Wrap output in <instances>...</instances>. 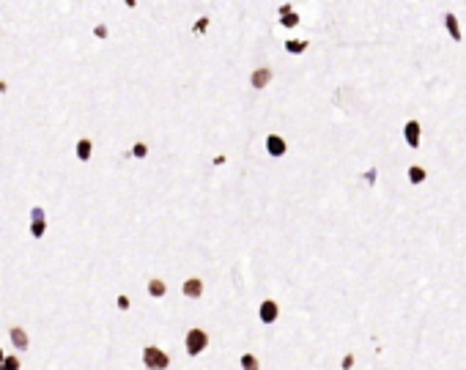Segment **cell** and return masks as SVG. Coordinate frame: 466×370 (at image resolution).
I'll return each mask as SVG.
<instances>
[{
  "instance_id": "obj_22",
  "label": "cell",
  "mask_w": 466,
  "mask_h": 370,
  "mask_svg": "<svg viewBox=\"0 0 466 370\" xmlns=\"http://www.w3.org/2000/svg\"><path fill=\"white\" fill-rule=\"evenodd\" d=\"M354 368V354H346L343 356V370H351Z\"/></svg>"
},
{
  "instance_id": "obj_14",
  "label": "cell",
  "mask_w": 466,
  "mask_h": 370,
  "mask_svg": "<svg viewBox=\"0 0 466 370\" xmlns=\"http://www.w3.org/2000/svg\"><path fill=\"white\" fill-rule=\"evenodd\" d=\"M239 365H242V370H261V362H258L255 354H242Z\"/></svg>"
},
{
  "instance_id": "obj_18",
  "label": "cell",
  "mask_w": 466,
  "mask_h": 370,
  "mask_svg": "<svg viewBox=\"0 0 466 370\" xmlns=\"http://www.w3.org/2000/svg\"><path fill=\"white\" fill-rule=\"evenodd\" d=\"M115 307H118L121 313H126V310L132 307V299H129L126 293H118V296H115Z\"/></svg>"
},
{
  "instance_id": "obj_23",
  "label": "cell",
  "mask_w": 466,
  "mask_h": 370,
  "mask_svg": "<svg viewBox=\"0 0 466 370\" xmlns=\"http://www.w3.org/2000/svg\"><path fill=\"white\" fill-rule=\"evenodd\" d=\"M93 33H96L99 39H107V28H105V25H96V28H93Z\"/></svg>"
},
{
  "instance_id": "obj_9",
  "label": "cell",
  "mask_w": 466,
  "mask_h": 370,
  "mask_svg": "<svg viewBox=\"0 0 466 370\" xmlns=\"http://www.w3.org/2000/svg\"><path fill=\"white\" fill-rule=\"evenodd\" d=\"M90 154H93V140H90V137H80V140H77V146H74V156L80 162H88Z\"/></svg>"
},
{
  "instance_id": "obj_27",
  "label": "cell",
  "mask_w": 466,
  "mask_h": 370,
  "mask_svg": "<svg viewBox=\"0 0 466 370\" xmlns=\"http://www.w3.org/2000/svg\"><path fill=\"white\" fill-rule=\"evenodd\" d=\"M3 359H6V351H3V346H0V370H3Z\"/></svg>"
},
{
  "instance_id": "obj_17",
  "label": "cell",
  "mask_w": 466,
  "mask_h": 370,
  "mask_svg": "<svg viewBox=\"0 0 466 370\" xmlns=\"http://www.w3.org/2000/svg\"><path fill=\"white\" fill-rule=\"evenodd\" d=\"M129 154H132L134 159H146V156H148V146H146V143H134Z\"/></svg>"
},
{
  "instance_id": "obj_25",
  "label": "cell",
  "mask_w": 466,
  "mask_h": 370,
  "mask_svg": "<svg viewBox=\"0 0 466 370\" xmlns=\"http://www.w3.org/2000/svg\"><path fill=\"white\" fill-rule=\"evenodd\" d=\"M291 11H293V8H291V6H288V3H283V6H280V17H286V14H291Z\"/></svg>"
},
{
  "instance_id": "obj_11",
  "label": "cell",
  "mask_w": 466,
  "mask_h": 370,
  "mask_svg": "<svg viewBox=\"0 0 466 370\" xmlns=\"http://www.w3.org/2000/svg\"><path fill=\"white\" fill-rule=\"evenodd\" d=\"M165 293H167L165 280H159V277H151V280H148V296H151V299H162Z\"/></svg>"
},
{
  "instance_id": "obj_8",
  "label": "cell",
  "mask_w": 466,
  "mask_h": 370,
  "mask_svg": "<svg viewBox=\"0 0 466 370\" xmlns=\"http://www.w3.org/2000/svg\"><path fill=\"white\" fill-rule=\"evenodd\" d=\"M269 83H271V69H266V66H261V69H255L250 74V85H252V88H258V91L266 88Z\"/></svg>"
},
{
  "instance_id": "obj_19",
  "label": "cell",
  "mask_w": 466,
  "mask_h": 370,
  "mask_svg": "<svg viewBox=\"0 0 466 370\" xmlns=\"http://www.w3.org/2000/svg\"><path fill=\"white\" fill-rule=\"evenodd\" d=\"M280 22H283L286 28H296V25H299V17H296V11H291V14L280 17Z\"/></svg>"
},
{
  "instance_id": "obj_13",
  "label": "cell",
  "mask_w": 466,
  "mask_h": 370,
  "mask_svg": "<svg viewBox=\"0 0 466 370\" xmlns=\"http://www.w3.org/2000/svg\"><path fill=\"white\" fill-rule=\"evenodd\" d=\"M307 49V42H302V39H288L286 42V52H291V55H302Z\"/></svg>"
},
{
  "instance_id": "obj_4",
  "label": "cell",
  "mask_w": 466,
  "mask_h": 370,
  "mask_svg": "<svg viewBox=\"0 0 466 370\" xmlns=\"http://www.w3.org/2000/svg\"><path fill=\"white\" fill-rule=\"evenodd\" d=\"M258 318L264 324H274L280 318V305L274 299H264L261 302V307H258Z\"/></svg>"
},
{
  "instance_id": "obj_1",
  "label": "cell",
  "mask_w": 466,
  "mask_h": 370,
  "mask_svg": "<svg viewBox=\"0 0 466 370\" xmlns=\"http://www.w3.org/2000/svg\"><path fill=\"white\" fill-rule=\"evenodd\" d=\"M146 370H167L170 368V354L162 351L159 346H143V354H140Z\"/></svg>"
},
{
  "instance_id": "obj_24",
  "label": "cell",
  "mask_w": 466,
  "mask_h": 370,
  "mask_svg": "<svg viewBox=\"0 0 466 370\" xmlns=\"http://www.w3.org/2000/svg\"><path fill=\"white\" fill-rule=\"evenodd\" d=\"M365 181H368V184L376 181V170H368V173H365Z\"/></svg>"
},
{
  "instance_id": "obj_12",
  "label": "cell",
  "mask_w": 466,
  "mask_h": 370,
  "mask_svg": "<svg viewBox=\"0 0 466 370\" xmlns=\"http://www.w3.org/2000/svg\"><path fill=\"white\" fill-rule=\"evenodd\" d=\"M28 231H30V239H44L47 236V219H30Z\"/></svg>"
},
{
  "instance_id": "obj_16",
  "label": "cell",
  "mask_w": 466,
  "mask_h": 370,
  "mask_svg": "<svg viewBox=\"0 0 466 370\" xmlns=\"http://www.w3.org/2000/svg\"><path fill=\"white\" fill-rule=\"evenodd\" d=\"M3 370H22V359L17 354H6V359H3Z\"/></svg>"
},
{
  "instance_id": "obj_20",
  "label": "cell",
  "mask_w": 466,
  "mask_h": 370,
  "mask_svg": "<svg viewBox=\"0 0 466 370\" xmlns=\"http://www.w3.org/2000/svg\"><path fill=\"white\" fill-rule=\"evenodd\" d=\"M192 30H195V33H206V30H209V20H206V17H200V20L192 25Z\"/></svg>"
},
{
  "instance_id": "obj_26",
  "label": "cell",
  "mask_w": 466,
  "mask_h": 370,
  "mask_svg": "<svg viewBox=\"0 0 466 370\" xmlns=\"http://www.w3.org/2000/svg\"><path fill=\"white\" fill-rule=\"evenodd\" d=\"M8 91V83H6V80H0V93H6Z\"/></svg>"
},
{
  "instance_id": "obj_15",
  "label": "cell",
  "mask_w": 466,
  "mask_h": 370,
  "mask_svg": "<svg viewBox=\"0 0 466 370\" xmlns=\"http://www.w3.org/2000/svg\"><path fill=\"white\" fill-rule=\"evenodd\" d=\"M425 175H428V173H425V168H420V165H411V168H409V181L411 184H422Z\"/></svg>"
},
{
  "instance_id": "obj_7",
  "label": "cell",
  "mask_w": 466,
  "mask_h": 370,
  "mask_svg": "<svg viewBox=\"0 0 466 370\" xmlns=\"http://www.w3.org/2000/svg\"><path fill=\"white\" fill-rule=\"evenodd\" d=\"M266 151H269L271 156H283L288 151V143L280 137V134H269V137H266Z\"/></svg>"
},
{
  "instance_id": "obj_21",
  "label": "cell",
  "mask_w": 466,
  "mask_h": 370,
  "mask_svg": "<svg viewBox=\"0 0 466 370\" xmlns=\"http://www.w3.org/2000/svg\"><path fill=\"white\" fill-rule=\"evenodd\" d=\"M30 219H47V211H44L42 206H33V209H30Z\"/></svg>"
},
{
  "instance_id": "obj_3",
  "label": "cell",
  "mask_w": 466,
  "mask_h": 370,
  "mask_svg": "<svg viewBox=\"0 0 466 370\" xmlns=\"http://www.w3.org/2000/svg\"><path fill=\"white\" fill-rule=\"evenodd\" d=\"M184 348H187V354H189V356H200L203 351L209 348V335H206V332H203L200 326L189 329L187 337H184Z\"/></svg>"
},
{
  "instance_id": "obj_6",
  "label": "cell",
  "mask_w": 466,
  "mask_h": 370,
  "mask_svg": "<svg viewBox=\"0 0 466 370\" xmlns=\"http://www.w3.org/2000/svg\"><path fill=\"white\" fill-rule=\"evenodd\" d=\"M420 134H422L420 121H409V124L403 126V137H406V143H409V148H420Z\"/></svg>"
},
{
  "instance_id": "obj_2",
  "label": "cell",
  "mask_w": 466,
  "mask_h": 370,
  "mask_svg": "<svg viewBox=\"0 0 466 370\" xmlns=\"http://www.w3.org/2000/svg\"><path fill=\"white\" fill-rule=\"evenodd\" d=\"M6 332H8V343L14 346V351H20V354H28L30 346H33V335H30V329L25 326V324H11Z\"/></svg>"
},
{
  "instance_id": "obj_10",
  "label": "cell",
  "mask_w": 466,
  "mask_h": 370,
  "mask_svg": "<svg viewBox=\"0 0 466 370\" xmlns=\"http://www.w3.org/2000/svg\"><path fill=\"white\" fill-rule=\"evenodd\" d=\"M444 28H447V33L452 36V42H461V39H464L461 25H458V17L455 14H444Z\"/></svg>"
},
{
  "instance_id": "obj_5",
  "label": "cell",
  "mask_w": 466,
  "mask_h": 370,
  "mask_svg": "<svg viewBox=\"0 0 466 370\" xmlns=\"http://www.w3.org/2000/svg\"><path fill=\"white\" fill-rule=\"evenodd\" d=\"M181 291H184L187 299H200L203 296V280L200 277H187L184 285H181Z\"/></svg>"
}]
</instances>
